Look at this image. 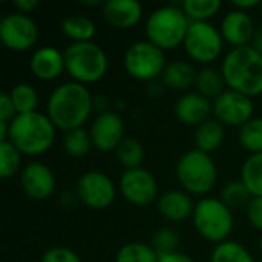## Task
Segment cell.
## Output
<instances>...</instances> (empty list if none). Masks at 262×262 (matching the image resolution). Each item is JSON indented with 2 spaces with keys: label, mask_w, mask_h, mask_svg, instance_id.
<instances>
[{
  "label": "cell",
  "mask_w": 262,
  "mask_h": 262,
  "mask_svg": "<svg viewBox=\"0 0 262 262\" xmlns=\"http://www.w3.org/2000/svg\"><path fill=\"white\" fill-rule=\"evenodd\" d=\"M246 215L252 227L262 232V196H255L246 207Z\"/></svg>",
  "instance_id": "8d00e7d4"
},
{
  "label": "cell",
  "mask_w": 262,
  "mask_h": 262,
  "mask_svg": "<svg viewBox=\"0 0 262 262\" xmlns=\"http://www.w3.org/2000/svg\"><path fill=\"white\" fill-rule=\"evenodd\" d=\"M123 64L129 77L138 81H154L163 77L167 66L164 51L149 40L132 43L124 52Z\"/></svg>",
  "instance_id": "ba28073f"
},
{
  "label": "cell",
  "mask_w": 262,
  "mask_h": 262,
  "mask_svg": "<svg viewBox=\"0 0 262 262\" xmlns=\"http://www.w3.org/2000/svg\"><path fill=\"white\" fill-rule=\"evenodd\" d=\"M29 71L37 80H57L63 72H66L64 54L55 46L37 48L29 58Z\"/></svg>",
  "instance_id": "e0dca14e"
},
{
  "label": "cell",
  "mask_w": 262,
  "mask_h": 262,
  "mask_svg": "<svg viewBox=\"0 0 262 262\" xmlns=\"http://www.w3.org/2000/svg\"><path fill=\"white\" fill-rule=\"evenodd\" d=\"M212 114V100L206 98L196 91L183 94L175 104V117L180 123L186 126L198 127L204 121L210 120Z\"/></svg>",
  "instance_id": "ac0fdd59"
},
{
  "label": "cell",
  "mask_w": 262,
  "mask_h": 262,
  "mask_svg": "<svg viewBox=\"0 0 262 262\" xmlns=\"http://www.w3.org/2000/svg\"><path fill=\"white\" fill-rule=\"evenodd\" d=\"M61 32L72 41V43H83L92 41L97 32L95 23L86 15H68L60 23Z\"/></svg>",
  "instance_id": "603a6c76"
},
{
  "label": "cell",
  "mask_w": 262,
  "mask_h": 262,
  "mask_svg": "<svg viewBox=\"0 0 262 262\" xmlns=\"http://www.w3.org/2000/svg\"><path fill=\"white\" fill-rule=\"evenodd\" d=\"M20 184L26 196L35 201H45L52 196L57 181L49 166L40 161H32L21 169Z\"/></svg>",
  "instance_id": "9a60e30c"
},
{
  "label": "cell",
  "mask_w": 262,
  "mask_h": 262,
  "mask_svg": "<svg viewBox=\"0 0 262 262\" xmlns=\"http://www.w3.org/2000/svg\"><path fill=\"white\" fill-rule=\"evenodd\" d=\"M196 92L204 95L209 100H215L226 91V81L223 77L221 69H216L213 66H204L198 71L196 75Z\"/></svg>",
  "instance_id": "cb8c5ba5"
},
{
  "label": "cell",
  "mask_w": 262,
  "mask_h": 262,
  "mask_svg": "<svg viewBox=\"0 0 262 262\" xmlns=\"http://www.w3.org/2000/svg\"><path fill=\"white\" fill-rule=\"evenodd\" d=\"M158 213L170 223H183L192 218L195 203L192 196L184 190H167L160 195L157 201Z\"/></svg>",
  "instance_id": "ffe728a7"
},
{
  "label": "cell",
  "mask_w": 262,
  "mask_h": 262,
  "mask_svg": "<svg viewBox=\"0 0 262 262\" xmlns=\"http://www.w3.org/2000/svg\"><path fill=\"white\" fill-rule=\"evenodd\" d=\"M40 262H81V258L69 247H63V246H57V247H51L49 250H46Z\"/></svg>",
  "instance_id": "d590c367"
},
{
  "label": "cell",
  "mask_w": 262,
  "mask_h": 262,
  "mask_svg": "<svg viewBox=\"0 0 262 262\" xmlns=\"http://www.w3.org/2000/svg\"><path fill=\"white\" fill-rule=\"evenodd\" d=\"M15 117H17V111L12 104L9 94H2L0 95V121L11 123Z\"/></svg>",
  "instance_id": "74e56055"
},
{
  "label": "cell",
  "mask_w": 262,
  "mask_h": 262,
  "mask_svg": "<svg viewBox=\"0 0 262 262\" xmlns=\"http://www.w3.org/2000/svg\"><path fill=\"white\" fill-rule=\"evenodd\" d=\"M150 246L158 255L177 252L180 246V235L172 227H161L154 233Z\"/></svg>",
  "instance_id": "e575fe53"
},
{
  "label": "cell",
  "mask_w": 262,
  "mask_h": 262,
  "mask_svg": "<svg viewBox=\"0 0 262 262\" xmlns=\"http://www.w3.org/2000/svg\"><path fill=\"white\" fill-rule=\"evenodd\" d=\"M259 249H261V253H262V235H261V239H259Z\"/></svg>",
  "instance_id": "bcb514c9"
},
{
  "label": "cell",
  "mask_w": 262,
  "mask_h": 262,
  "mask_svg": "<svg viewBox=\"0 0 262 262\" xmlns=\"http://www.w3.org/2000/svg\"><path fill=\"white\" fill-rule=\"evenodd\" d=\"M95 109H98V114H103V112L109 111L107 109V100H106L104 95H95L94 97V111Z\"/></svg>",
  "instance_id": "7bdbcfd3"
},
{
  "label": "cell",
  "mask_w": 262,
  "mask_h": 262,
  "mask_svg": "<svg viewBox=\"0 0 262 262\" xmlns=\"http://www.w3.org/2000/svg\"><path fill=\"white\" fill-rule=\"evenodd\" d=\"M183 46L190 60L210 66L221 57L224 38L221 31L210 21H193L189 26Z\"/></svg>",
  "instance_id": "9c48e42d"
},
{
  "label": "cell",
  "mask_w": 262,
  "mask_h": 262,
  "mask_svg": "<svg viewBox=\"0 0 262 262\" xmlns=\"http://www.w3.org/2000/svg\"><path fill=\"white\" fill-rule=\"evenodd\" d=\"M8 94L12 100L15 111H17V115L37 112L38 92L29 83H17Z\"/></svg>",
  "instance_id": "484cf974"
},
{
  "label": "cell",
  "mask_w": 262,
  "mask_h": 262,
  "mask_svg": "<svg viewBox=\"0 0 262 262\" xmlns=\"http://www.w3.org/2000/svg\"><path fill=\"white\" fill-rule=\"evenodd\" d=\"M117 190L114 180L101 170L84 172L75 184L77 198L92 210L107 209L115 201Z\"/></svg>",
  "instance_id": "30bf717a"
},
{
  "label": "cell",
  "mask_w": 262,
  "mask_h": 262,
  "mask_svg": "<svg viewBox=\"0 0 262 262\" xmlns=\"http://www.w3.org/2000/svg\"><path fill=\"white\" fill-rule=\"evenodd\" d=\"M94 147L91 134L86 129H74L64 134L63 137V149L72 158H83L86 157L91 149Z\"/></svg>",
  "instance_id": "83f0119b"
},
{
  "label": "cell",
  "mask_w": 262,
  "mask_h": 262,
  "mask_svg": "<svg viewBox=\"0 0 262 262\" xmlns=\"http://www.w3.org/2000/svg\"><path fill=\"white\" fill-rule=\"evenodd\" d=\"M9 140V123L0 121V141Z\"/></svg>",
  "instance_id": "ee69618b"
},
{
  "label": "cell",
  "mask_w": 262,
  "mask_h": 262,
  "mask_svg": "<svg viewBox=\"0 0 262 262\" xmlns=\"http://www.w3.org/2000/svg\"><path fill=\"white\" fill-rule=\"evenodd\" d=\"M115 262H158V253L144 243H127L117 252Z\"/></svg>",
  "instance_id": "1f68e13d"
},
{
  "label": "cell",
  "mask_w": 262,
  "mask_h": 262,
  "mask_svg": "<svg viewBox=\"0 0 262 262\" xmlns=\"http://www.w3.org/2000/svg\"><path fill=\"white\" fill-rule=\"evenodd\" d=\"M57 127L46 114L31 112L17 115L9 123V140L26 157L46 154L55 141Z\"/></svg>",
  "instance_id": "3957f363"
},
{
  "label": "cell",
  "mask_w": 262,
  "mask_h": 262,
  "mask_svg": "<svg viewBox=\"0 0 262 262\" xmlns=\"http://www.w3.org/2000/svg\"><path fill=\"white\" fill-rule=\"evenodd\" d=\"M220 31L224 41L229 43L233 49V48L250 46L256 26L249 12L232 9L223 17Z\"/></svg>",
  "instance_id": "2e32d148"
},
{
  "label": "cell",
  "mask_w": 262,
  "mask_h": 262,
  "mask_svg": "<svg viewBox=\"0 0 262 262\" xmlns=\"http://www.w3.org/2000/svg\"><path fill=\"white\" fill-rule=\"evenodd\" d=\"M94 111V95L77 81H64L57 86L46 103V115L58 130L64 134L81 129Z\"/></svg>",
  "instance_id": "6da1fadb"
},
{
  "label": "cell",
  "mask_w": 262,
  "mask_h": 262,
  "mask_svg": "<svg viewBox=\"0 0 262 262\" xmlns=\"http://www.w3.org/2000/svg\"><path fill=\"white\" fill-rule=\"evenodd\" d=\"M250 46H252L255 51H258V52L262 55V25L256 28V31H255V35H253V38H252Z\"/></svg>",
  "instance_id": "b9f144b4"
},
{
  "label": "cell",
  "mask_w": 262,
  "mask_h": 262,
  "mask_svg": "<svg viewBox=\"0 0 262 262\" xmlns=\"http://www.w3.org/2000/svg\"><path fill=\"white\" fill-rule=\"evenodd\" d=\"M38 34L35 20L21 12H11L0 21V40L12 52H25L34 48Z\"/></svg>",
  "instance_id": "8fae6325"
},
{
  "label": "cell",
  "mask_w": 262,
  "mask_h": 262,
  "mask_svg": "<svg viewBox=\"0 0 262 262\" xmlns=\"http://www.w3.org/2000/svg\"><path fill=\"white\" fill-rule=\"evenodd\" d=\"M38 0H15L14 2V8L17 9V12L26 14L29 15V12H32L35 8H38Z\"/></svg>",
  "instance_id": "ab89813d"
},
{
  "label": "cell",
  "mask_w": 262,
  "mask_h": 262,
  "mask_svg": "<svg viewBox=\"0 0 262 262\" xmlns=\"http://www.w3.org/2000/svg\"><path fill=\"white\" fill-rule=\"evenodd\" d=\"M118 163L126 169H138L141 167V163L144 160V147L143 144L135 138H124L121 144L115 150Z\"/></svg>",
  "instance_id": "f1b7e54d"
},
{
  "label": "cell",
  "mask_w": 262,
  "mask_h": 262,
  "mask_svg": "<svg viewBox=\"0 0 262 262\" xmlns=\"http://www.w3.org/2000/svg\"><path fill=\"white\" fill-rule=\"evenodd\" d=\"M84 6H100L101 3L98 2V0H92V2H81Z\"/></svg>",
  "instance_id": "f6af8a7d"
},
{
  "label": "cell",
  "mask_w": 262,
  "mask_h": 262,
  "mask_svg": "<svg viewBox=\"0 0 262 262\" xmlns=\"http://www.w3.org/2000/svg\"><path fill=\"white\" fill-rule=\"evenodd\" d=\"M66 74L80 84H94L104 78L109 61L104 49L95 41L71 43L64 51Z\"/></svg>",
  "instance_id": "5b68a950"
},
{
  "label": "cell",
  "mask_w": 262,
  "mask_h": 262,
  "mask_svg": "<svg viewBox=\"0 0 262 262\" xmlns=\"http://www.w3.org/2000/svg\"><path fill=\"white\" fill-rule=\"evenodd\" d=\"M21 172V152L11 141H0V177L12 178Z\"/></svg>",
  "instance_id": "836d02e7"
},
{
  "label": "cell",
  "mask_w": 262,
  "mask_h": 262,
  "mask_svg": "<svg viewBox=\"0 0 262 262\" xmlns=\"http://www.w3.org/2000/svg\"><path fill=\"white\" fill-rule=\"evenodd\" d=\"M118 190L129 204L137 207L149 206L160 198L155 177L143 167L124 170L118 181Z\"/></svg>",
  "instance_id": "4fadbf2b"
},
{
  "label": "cell",
  "mask_w": 262,
  "mask_h": 262,
  "mask_svg": "<svg viewBox=\"0 0 262 262\" xmlns=\"http://www.w3.org/2000/svg\"><path fill=\"white\" fill-rule=\"evenodd\" d=\"M212 107L215 120L224 127H243L253 118L255 111L253 98L232 89H226L216 97L212 101Z\"/></svg>",
  "instance_id": "7c38bea8"
},
{
  "label": "cell",
  "mask_w": 262,
  "mask_h": 262,
  "mask_svg": "<svg viewBox=\"0 0 262 262\" xmlns=\"http://www.w3.org/2000/svg\"><path fill=\"white\" fill-rule=\"evenodd\" d=\"M224 138H226V127L218 120L210 118L196 127L195 149L210 155L223 146Z\"/></svg>",
  "instance_id": "7402d4cb"
},
{
  "label": "cell",
  "mask_w": 262,
  "mask_h": 262,
  "mask_svg": "<svg viewBox=\"0 0 262 262\" xmlns=\"http://www.w3.org/2000/svg\"><path fill=\"white\" fill-rule=\"evenodd\" d=\"M253 196L250 195V192L247 190V187L244 186V183L241 180H235V181H229L221 193V201L233 212L238 209H244L249 206L250 200Z\"/></svg>",
  "instance_id": "d6a6232c"
},
{
  "label": "cell",
  "mask_w": 262,
  "mask_h": 262,
  "mask_svg": "<svg viewBox=\"0 0 262 262\" xmlns=\"http://www.w3.org/2000/svg\"><path fill=\"white\" fill-rule=\"evenodd\" d=\"M259 9H261V15H262V3H261V6H259Z\"/></svg>",
  "instance_id": "7dc6e473"
},
{
  "label": "cell",
  "mask_w": 262,
  "mask_h": 262,
  "mask_svg": "<svg viewBox=\"0 0 262 262\" xmlns=\"http://www.w3.org/2000/svg\"><path fill=\"white\" fill-rule=\"evenodd\" d=\"M190 20L181 6H161L150 12L146 20V40L163 51H172L183 46Z\"/></svg>",
  "instance_id": "277c9868"
},
{
  "label": "cell",
  "mask_w": 262,
  "mask_h": 262,
  "mask_svg": "<svg viewBox=\"0 0 262 262\" xmlns=\"http://www.w3.org/2000/svg\"><path fill=\"white\" fill-rule=\"evenodd\" d=\"M220 0H184L181 8L190 23L193 21H209L221 9Z\"/></svg>",
  "instance_id": "4316f807"
},
{
  "label": "cell",
  "mask_w": 262,
  "mask_h": 262,
  "mask_svg": "<svg viewBox=\"0 0 262 262\" xmlns=\"http://www.w3.org/2000/svg\"><path fill=\"white\" fill-rule=\"evenodd\" d=\"M238 140L241 147L250 155L262 154V117H253L249 123L239 127Z\"/></svg>",
  "instance_id": "4dcf8cb0"
},
{
  "label": "cell",
  "mask_w": 262,
  "mask_h": 262,
  "mask_svg": "<svg viewBox=\"0 0 262 262\" xmlns=\"http://www.w3.org/2000/svg\"><path fill=\"white\" fill-rule=\"evenodd\" d=\"M250 195L262 196V154L249 155V158L241 166V178H239Z\"/></svg>",
  "instance_id": "d4e9b609"
},
{
  "label": "cell",
  "mask_w": 262,
  "mask_h": 262,
  "mask_svg": "<svg viewBox=\"0 0 262 262\" xmlns=\"http://www.w3.org/2000/svg\"><path fill=\"white\" fill-rule=\"evenodd\" d=\"M232 6H233V9H239V11L249 12L250 9L261 6V3L258 0H239V2H232Z\"/></svg>",
  "instance_id": "60d3db41"
},
{
  "label": "cell",
  "mask_w": 262,
  "mask_h": 262,
  "mask_svg": "<svg viewBox=\"0 0 262 262\" xmlns=\"http://www.w3.org/2000/svg\"><path fill=\"white\" fill-rule=\"evenodd\" d=\"M227 89L250 98L262 95V55L252 46L230 49L221 63Z\"/></svg>",
  "instance_id": "7a4b0ae2"
},
{
  "label": "cell",
  "mask_w": 262,
  "mask_h": 262,
  "mask_svg": "<svg viewBox=\"0 0 262 262\" xmlns=\"http://www.w3.org/2000/svg\"><path fill=\"white\" fill-rule=\"evenodd\" d=\"M177 180L190 196H203L212 192L218 180V169L209 154L192 149L180 157L177 163Z\"/></svg>",
  "instance_id": "8992f818"
},
{
  "label": "cell",
  "mask_w": 262,
  "mask_h": 262,
  "mask_svg": "<svg viewBox=\"0 0 262 262\" xmlns=\"http://www.w3.org/2000/svg\"><path fill=\"white\" fill-rule=\"evenodd\" d=\"M195 230L209 243L221 244L229 241L233 232V212L221 201V198H203L195 204L192 215Z\"/></svg>",
  "instance_id": "52a82bcc"
},
{
  "label": "cell",
  "mask_w": 262,
  "mask_h": 262,
  "mask_svg": "<svg viewBox=\"0 0 262 262\" xmlns=\"http://www.w3.org/2000/svg\"><path fill=\"white\" fill-rule=\"evenodd\" d=\"M124 121L121 115L115 111H106L103 114H97L94 118L89 134L92 144L100 152H112L121 144L124 137Z\"/></svg>",
  "instance_id": "5bb4252c"
},
{
  "label": "cell",
  "mask_w": 262,
  "mask_h": 262,
  "mask_svg": "<svg viewBox=\"0 0 262 262\" xmlns=\"http://www.w3.org/2000/svg\"><path fill=\"white\" fill-rule=\"evenodd\" d=\"M158 262H195L193 258L187 253L183 252H170V253H163L158 255Z\"/></svg>",
  "instance_id": "f35d334b"
},
{
  "label": "cell",
  "mask_w": 262,
  "mask_h": 262,
  "mask_svg": "<svg viewBox=\"0 0 262 262\" xmlns=\"http://www.w3.org/2000/svg\"><path fill=\"white\" fill-rule=\"evenodd\" d=\"M198 72L195 68L184 61V60H175L172 63H167L164 72H163V83L172 91L184 92L189 91L196 83Z\"/></svg>",
  "instance_id": "44dd1931"
},
{
  "label": "cell",
  "mask_w": 262,
  "mask_h": 262,
  "mask_svg": "<svg viewBox=\"0 0 262 262\" xmlns=\"http://www.w3.org/2000/svg\"><path fill=\"white\" fill-rule=\"evenodd\" d=\"M106 23L117 29H132L143 18V5L138 0H107L103 5Z\"/></svg>",
  "instance_id": "d6986e66"
},
{
  "label": "cell",
  "mask_w": 262,
  "mask_h": 262,
  "mask_svg": "<svg viewBox=\"0 0 262 262\" xmlns=\"http://www.w3.org/2000/svg\"><path fill=\"white\" fill-rule=\"evenodd\" d=\"M210 262H255L252 253L236 241H224L215 246Z\"/></svg>",
  "instance_id": "f546056e"
}]
</instances>
